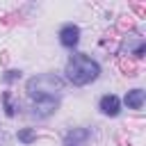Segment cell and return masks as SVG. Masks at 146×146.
Wrapping results in <instances>:
<instances>
[{"label": "cell", "mask_w": 146, "mask_h": 146, "mask_svg": "<svg viewBox=\"0 0 146 146\" xmlns=\"http://www.w3.org/2000/svg\"><path fill=\"white\" fill-rule=\"evenodd\" d=\"M27 96L32 98V103H43V100H59L62 91H64V80L55 73H41L27 80L25 84Z\"/></svg>", "instance_id": "6da1fadb"}, {"label": "cell", "mask_w": 146, "mask_h": 146, "mask_svg": "<svg viewBox=\"0 0 146 146\" xmlns=\"http://www.w3.org/2000/svg\"><path fill=\"white\" fill-rule=\"evenodd\" d=\"M98 75H100V66H98V62L91 59L89 55L78 52V55H73V57L68 59V64H66V78H68V82H73L75 87H84V84L94 82Z\"/></svg>", "instance_id": "7a4b0ae2"}, {"label": "cell", "mask_w": 146, "mask_h": 146, "mask_svg": "<svg viewBox=\"0 0 146 146\" xmlns=\"http://www.w3.org/2000/svg\"><path fill=\"white\" fill-rule=\"evenodd\" d=\"M59 41H62V46H66V48L78 46V41H80V27L73 25V23H66V25L59 30Z\"/></svg>", "instance_id": "3957f363"}, {"label": "cell", "mask_w": 146, "mask_h": 146, "mask_svg": "<svg viewBox=\"0 0 146 146\" xmlns=\"http://www.w3.org/2000/svg\"><path fill=\"white\" fill-rule=\"evenodd\" d=\"M98 107H100L103 114H107V116H116L119 110H121V100H119V96H114V94H105V96L100 98Z\"/></svg>", "instance_id": "277c9868"}, {"label": "cell", "mask_w": 146, "mask_h": 146, "mask_svg": "<svg viewBox=\"0 0 146 146\" xmlns=\"http://www.w3.org/2000/svg\"><path fill=\"white\" fill-rule=\"evenodd\" d=\"M89 130L87 128H73L71 132H66L64 137V146H84L89 141Z\"/></svg>", "instance_id": "5b68a950"}, {"label": "cell", "mask_w": 146, "mask_h": 146, "mask_svg": "<svg viewBox=\"0 0 146 146\" xmlns=\"http://www.w3.org/2000/svg\"><path fill=\"white\" fill-rule=\"evenodd\" d=\"M144 98H146L144 89H132V91H128V94H125V105H128L130 110H141Z\"/></svg>", "instance_id": "8992f818"}, {"label": "cell", "mask_w": 146, "mask_h": 146, "mask_svg": "<svg viewBox=\"0 0 146 146\" xmlns=\"http://www.w3.org/2000/svg\"><path fill=\"white\" fill-rule=\"evenodd\" d=\"M18 139H21L23 144H32V141L36 139V135H34V130H30V128H23V130H18Z\"/></svg>", "instance_id": "52a82bcc"}, {"label": "cell", "mask_w": 146, "mask_h": 146, "mask_svg": "<svg viewBox=\"0 0 146 146\" xmlns=\"http://www.w3.org/2000/svg\"><path fill=\"white\" fill-rule=\"evenodd\" d=\"M5 110H7V116H14V114H16V107L11 105V94H9V91L5 94Z\"/></svg>", "instance_id": "ba28073f"}, {"label": "cell", "mask_w": 146, "mask_h": 146, "mask_svg": "<svg viewBox=\"0 0 146 146\" xmlns=\"http://www.w3.org/2000/svg\"><path fill=\"white\" fill-rule=\"evenodd\" d=\"M18 75H21L18 71H7V75H5V80H16Z\"/></svg>", "instance_id": "9c48e42d"}, {"label": "cell", "mask_w": 146, "mask_h": 146, "mask_svg": "<svg viewBox=\"0 0 146 146\" xmlns=\"http://www.w3.org/2000/svg\"><path fill=\"white\" fill-rule=\"evenodd\" d=\"M141 55H144V43H139L137 50H135V57H141Z\"/></svg>", "instance_id": "30bf717a"}]
</instances>
